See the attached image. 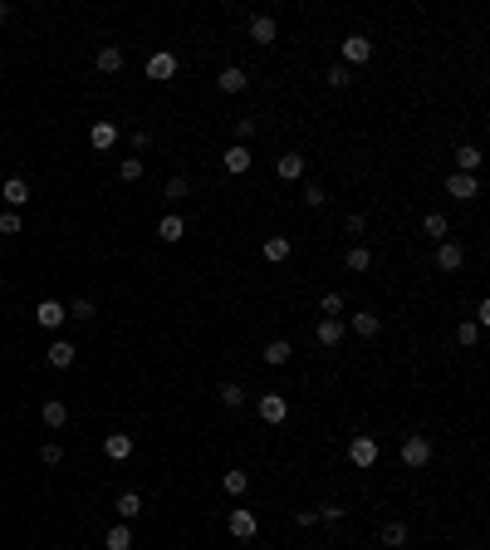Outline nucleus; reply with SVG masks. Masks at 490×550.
<instances>
[{"label":"nucleus","instance_id":"1","mask_svg":"<svg viewBox=\"0 0 490 550\" xmlns=\"http://www.w3.org/2000/svg\"><path fill=\"white\" fill-rule=\"evenodd\" d=\"M402 462L417 472V467H427L431 462V442L422 438V433H407V442H402Z\"/></svg>","mask_w":490,"mask_h":550},{"label":"nucleus","instance_id":"2","mask_svg":"<svg viewBox=\"0 0 490 550\" xmlns=\"http://www.w3.org/2000/svg\"><path fill=\"white\" fill-rule=\"evenodd\" d=\"M255 408H260V423H270V428H280V423L290 418V403H285L280 393H260V403H255Z\"/></svg>","mask_w":490,"mask_h":550},{"label":"nucleus","instance_id":"3","mask_svg":"<svg viewBox=\"0 0 490 550\" xmlns=\"http://www.w3.org/2000/svg\"><path fill=\"white\" fill-rule=\"evenodd\" d=\"M368 59H373V40L368 35H348L343 40V69L348 64H368Z\"/></svg>","mask_w":490,"mask_h":550},{"label":"nucleus","instance_id":"4","mask_svg":"<svg viewBox=\"0 0 490 550\" xmlns=\"http://www.w3.org/2000/svg\"><path fill=\"white\" fill-rule=\"evenodd\" d=\"M226 531H231L235 541H250V536L260 531V521H255V511H231V516H226Z\"/></svg>","mask_w":490,"mask_h":550},{"label":"nucleus","instance_id":"5","mask_svg":"<svg viewBox=\"0 0 490 550\" xmlns=\"http://www.w3.org/2000/svg\"><path fill=\"white\" fill-rule=\"evenodd\" d=\"M476 192H481V187H476V177H471V172H451V177H446V197H456V202H471Z\"/></svg>","mask_w":490,"mask_h":550},{"label":"nucleus","instance_id":"6","mask_svg":"<svg viewBox=\"0 0 490 550\" xmlns=\"http://www.w3.org/2000/svg\"><path fill=\"white\" fill-rule=\"evenodd\" d=\"M348 462H353V467H373V462H378V442L373 438H353L348 442Z\"/></svg>","mask_w":490,"mask_h":550},{"label":"nucleus","instance_id":"7","mask_svg":"<svg viewBox=\"0 0 490 550\" xmlns=\"http://www.w3.org/2000/svg\"><path fill=\"white\" fill-rule=\"evenodd\" d=\"M89 143H94L98 153H108V148L118 143V123H113V118H98L94 128H89Z\"/></svg>","mask_w":490,"mask_h":550},{"label":"nucleus","instance_id":"8","mask_svg":"<svg viewBox=\"0 0 490 550\" xmlns=\"http://www.w3.org/2000/svg\"><path fill=\"white\" fill-rule=\"evenodd\" d=\"M0 197H5V207H10V212H20V207L30 202V182H25V177H10V182L0 187Z\"/></svg>","mask_w":490,"mask_h":550},{"label":"nucleus","instance_id":"9","mask_svg":"<svg viewBox=\"0 0 490 550\" xmlns=\"http://www.w3.org/2000/svg\"><path fill=\"white\" fill-rule=\"evenodd\" d=\"M35 320H39L44 330H59V325L69 320V310H64L59 300H39V310H35Z\"/></svg>","mask_w":490,"mask_h":550},{"label":"nucleus","instance_id":"10","mask_svg":"<svg viewBox=\"0 0 490 550\" xmlns=\"http://www.w3.org/2000/svg\"><path fill=\"white\" fill-rule=\"evenodd\" d=\"M103 452H108V462H128V457H133V438H128V433H108V438H103Z\"/></svg>","mask_w":490,"mask_h":550},{"label":"nucleus","instance_id":"11","mask_svg":"<svg viewBox=\"0 0 490 550\" xmlns=\"http://www.w3.org/2000/svg\"><path fill=\"white\" fill-rule=\"evenodd\" d=\"M461 261H466V251H461L456 241H441V246H436V270H461Z\"/></svg>","mask_w":490,"mask_h":550},{"label":"nucleus","instance_id":"12","mask_svg":"<svg viewBox=\"0 0 490 550\" xmlns=\"http://www.w3.org/2000/svg\"><path fill=\"white\" fill-rule=\"evenodd\" d=\"M44 359H49V369H69V364H74V359H79V349H74V344H69V339H54V344H49V354H44Z\"/></svg>","mask_w":490,"mask_h":550},{"label":"nucleus","instance_id":"13","mask_svg":"<svg viewBox=\"0 0 490 550\" xmlns=\"http://www.w3.org/2000/svg\"><path fill=\"white\" fill-rule=\"evenodd\" d=\"M275 35H280V30H275L270 15H250V40H255V44H275Z\"/></svg>","mask_w":490,"mask_h":550},{"label":"nucleus","instance_id":"14","mask_svg":"<svg viewBox=\"0 0 490 550\" xmlns=\"http://www.w3.org/2000/svg\"><path fill=\"white\" fill-rule=\"evenodd\" d=\"M172 74H177V54H167V49H162V54H152V59H147V79H172Z\"/></svg>","mask_w":490,"mask_h":550},{"label":"nucleus","instance_id":"15","mask_svg":"<svg viewBox=\"0 0 490 550\" xmlns=\"http://www.w3.org/2000/svg\"><path fill=\"white\" fill-rule=\"evenodd\" d=\"M275 172H280L285 182H299V177H304V157H299V153H280V162H275Z\"/></svg>","mask_w":490,"mask_h":550},{"label":"nucleus","instance_id":"16","mask_svg":"<svg viewBox=\"0 0 490 550\" xmlns=\"http://www.w3.org/2000/svg\"><path fill=\"white\" fill-rule=\"evenodd\" d=\"M216 84H221V94H240V89H245V84H250V79H245V69H235V64H226V69H221V79H216Z\"/></svg>","mask_w":490,"mask_h":550},{"label":"nucleus","instance_id":"17","mask_svg":"<svg viewBox=\"0 0 490 550\" xmlns=\"http://www.w3.org/2000/svg\"><path fill=\"white\" fill-rule=\"evenodd\" d=\"M226 172H250V148H245V143H231V148H226Z\"/></svg>","mask_w":490,"mask_h":550},{"label":"nucleus","instance_id":"18","mask_svg":"<svg viewBox=\"0 0 490 550\" xmlns=\"http://www.w3.org/2000/svg\"><path fill=\"white\" fill-rule=\"evenodd\" d=\"M314 339H319L324 349H333V344L343 339V320H319V330H314Z\"/></svg>","mask_w":490,"mask_h":550},{"label":"nucleus","instance_id":"19","mask_svg":"<svg viewBox=\"0 0 490 550\" xmlns=\"http://www.w3.org/2000/svg\"><path fill=\"white\" fill-rule=\"evenodd\" d=\"M476 167H481V148L461 143V148H456V172H471V177H476Z\"/></svg>","mask_w":490,"mask_h":550},{"label":"nucleus","instance_id":"20","mask_svg":"<svg viewBox=\"0 0 490 550\" xmlns=\"http://www.w3.org/2000/svg\"><path fill=\"white\" fill-rule=\"evenodd\" d=\"M265 261H270V265H285V261H290V241H285V236H265Z\"/></svg>","mask_w":490,"mask_h":550},{"label":"nucleus","instance_id":"21","mask_svg":"<svg viewBox=\"0 0 490 550\" xmlns=\"http://www.w3.org/2000/svg\"><path fill=\"white\" fill-rule=\"evenodd\" d=\"M39 418H44V428H64V423H69V408H64L59 398H49V403L39 408Z\"/></svg>","mask_w":490,"mask_h":550},{"label":"nucleus","instance_id":"22","mask_svg":"<svg viewBox=\"0 0 490 550\" xmlns=\"http://www.w3.org/2000/svg\"><path fill=\"white\" fill-rule=\"evenodd\" d=\"M290 339H270V344H265V364H270V369H280V364H290Z\"/></svg>","mask_w":490,"mask_h":550},{"label":"nucleus","instance_id":"23","mask_svg":"<svg viewBox=\"0 0 490 550\" xmlns=\"http://www.w3.org/2000/svg\"><path fill=\"white\" fill-rule=\"evenodd\" d=\"M157 236L172 246V241H182V236H187V221H182V217H162V221H157Z\"/></svg>","mask_w":490,"mask_h":550},{"label":"nucleus","instance_id":"24","mask_svg":"<svg viewBox=\"0 0 490 550\" xmlns=\"http://www.w3.org/2000/svg\"><path fill=\"white\" fill-rule=\"evenodd\" d=\"M118 69H123V49H118V44L98 49V74H118Z\"/></svg>","mask_w":490,"mask_h":550},{"label":"nucleus","instance_id":"25","mask_svg":"<svg viewBox=\"0 0 490 550\" xmlns=\"http://www.w3.org/2000/svg\"><path fill=\"white\" fill-rule=\"evenodd\" d=\"M353 330L363 334V339H373V334L383 330V320H378V315H373V310H358V315H353Z\"/></svg>","mask_w":490,"mask_h":550},{"label":"nucleus","instance_id":"26","mask_svg":"<svg viewBox=\"0 0 490 550\" xmlns=\"http://www.w3.org/2000/svg\"><path fill=\"white\" fill-rule=\"evenodd\" d=\"M118 516H123V521L142 516V496H137V491H123V496H118Z\"/></svg>","mask_w":490,"mask_h":550},{"label":"nucleus","instance_id":"27","mask_svg":"<svg viewBox=\"0 0 490 550\" xmlns=\"http://www.w3.org/2000/svg\"><path fill=\"white\" fill-rule=\"evenodd\" d=\"M422 231H427L431 241H446V217H441V212H427V217H422Z\"/></svg>","mask_w":490,"mask_h":550},{"label":"nucleus","instance_id":"28","mask_svg":"<svg viewBox=\"0 0 490 550\" xmlns=\"http://www.w3.org/2000/svg\"><path fill=\"white\" fill-rule=\"evenodd\" d=\"M103 541H108V550H128V546H133V531H128V526H108V536H103Z\"/></svg>","mask_w":490,"mask_h":550},{"label":"nucleus","instance_id":"29","mask_svg":"<svg viewBox=\"0 0 490 550\" xmlns=\"http://www.w3.org/2000/svg\"><path fill=\"white\" fill-rule=\"evenodd\" d=\"M402 541H407V526H402V521H388V526H383V546H402Z\"/></svg>","mask_w":490,"mask_h":550},{"label":"nucleus","instance_id":"30","mask_svg":"<svg viewBox=\"0 0 490 550\" xmlns=\"http://www.w3.org/2000/svg\"><path fill=\"white\" fill-rule=\"evenodd\" d=\"M118 177H123V182H137V177H142V157H123V162H118Z\"/></svg>","mask_w":490,"mask_h":550},{"label":"nucleus","instance_id":"31","mask_svg":"<svg viewBox=\"0 0 490 550\" xmlns=\"http://www.w3.org/2000/svg\"><path fill=\"white\" fill-rule=\"evenodd\" d=\"M343 265H348V270H368V265H373V256H368L363 246H353V251L343 256Z\"/></svg>","mask_w":490,"mask_h":550},{"label":"nucleus","instance_id":"32","mask_svg":"<svg viewBox=\"0 0 490 550\" xmlns=\"http://www.w3.org/2000/svg\"><path fill=\"white\" fill-rule=\"evenodd\" d=\"M221 403H226V408H240V403H245V388H240V383H221Z\"/></svg>","mask_w":490,"mask_h":550},{"label":"nucleus","instance_id":"33","mask_svg":"<svg viewBox=\"0 0 490 550\" xmlns=\"http://www.w3.org/2000/svg\"><path fill=\"white\" fill-rule=\"evenodd\" d=\"M245 486H250L245 472H226V496H245Z\"/></svg>","mask_w":490,"mask_h":550},{"label":"nucleus","instance_id":"34","mask_svg":"<svg viewBox=\"0 0 490 550\" xmlns=\"http://www.w3.org/2000/svg\"><path fill=\"white\" fill-rule=\"evenodd\" d=\"M338 315H343V295L329 290V295H324V320H338Z\"/></svg>","mask_w":490,"mask_h":550},{"label":"nucleus","instance_id":"35","mask_svg":"<svg viewBox=\"0 0 490 550\" xmlns=\"http://www.w3.org/2000/svg\"><path fill=\"white\" fill-rule=\"evenodd\" d=\"M39 462H44V467H59V462H64L59 442H44V447H39Z\"/></svg>","mask_w":490,"mask_h":550},{"label":"nucleus","instance_id":"36","mask_svg":"<svg viewBox=\"0 0 490 550\" xmlns=\"http://www.w3.org/2000/svg\"><path fill=\"white\" fill-rule=\"evenodd\" d=\"M304 202H309V207H324V202H329V192H324L319 182H309V187H304Z\"/></svg>","mask_w":490,"mask_h":550},{"label":"nucleus","instance_id":"37","mask_svg":"<svg viewBox=\"0 0 490 550\" xmlns=\"http://www.w3.org/2000/svg\"><path fill=\"white\" fill-rule=\"evenodd\" d=\"M69 320H94V300H74V305H69Z\"/></svg>","mask_w":490,"mask_h":550},{"label":"nucleus","instance_id":"38","mask_svg":"<svg viewBox=\"0 0 490 550\" xmlns=\"http://www.w3.org/2000/svg\"><path fill=\"white\" fill-rule=\"evenodd\" d=\"M0 236H20V212H5V217H0Z\"/></svg>","mask_w":490,"mask_h":550},{"label":"nucleus","instance_id":"39","mask_svg":"<svg viewBox=\"0 0 490 550\" xmlns=\"http://www.w3.org/2000/svg\"><path fill=\"white\" fill-rule=\"evenodd\" d=\"M182 197H187V177H172L167 182V202H182Z\"/></svg>","mask_w":490,"mask_h":550},{"label":"nucleus","instance_id":"40","mask_svg":"<svg viewBox=\"0 0 490 550\" xmlns=\"http://www.w3.org/2000/svg\"><path fill=\"white\" fill-rule=\"evenodd\" d=\"M329 84H333V89H348V69L333 64V69H329Z\"/></svg>","mask_w":490,"mask_h":550},{"label":"nucleus","instance_id":"41","mask_svg":"<svg viewBox=\"0 0 490 550\" xmlns=\"http://www.w3.org/2000/svg\"><path fill=\"white\" fill-rule=\"evenodd\" d=\"M319 521H329V526H333V521H343V506H333V501H329V506H319Z\"/></svg>","mask_w":490,"mask_h":550},{"label":"nucleus","instance_id":"42","mask_svg":"<svg viewBox=\"0 0 490 550\" xmlns=\"http://www.w3.org/2000/svg\"><path fill=\"white\" fill-rule=\"evenodd\" d=\"M235 138H240V143L255 138V123H250V118H235Z\"/></svg>","mask_w":490,"mask_h":550},{"label":"nucleus","instance_id":"43","mask_svg":"<svg viewBox=\"0 0 490 550\" xmlns=\"http://www.w3.org/2000/svg\"><path fill=\"white\" fill-rule=\"evenodd\" d=\"M294 526L304 531V526H319V511H294Z\"/></svg>","mask_w":490,"mask_h":550},{"label":"nucleus","instance_id":"44","mask_svg":"<svg viewBox=\"0 0 490 550\" xmlns=\"http://www.w3.org/2000/svg\"><path fill=\"white\" fill-rule=\"evenodd\" d=\"M476 334H481L476 325H461V330H456V344H476Z\"/></svg>","mask_w":490,"mask_h":550},{"label":"nucleus","instance_id":"45","mask_svg":"<svg viewBox=\"0 0 490 550\" xmlns=\"http://www.w3.org/2000/svg\"><path fill=\"white\" fill-rule=\"evenodd\" d=\"M147 143H152V133H147V128H133V148H137V153H142V148H147Z\"/></svg>","mask_w":490,"mask_h":550},{"label":"nucleus","instance_id":"46","mask_svg":"<svg viewBox=\"0 0 490 550\" xmlns=\"http://www.w3.org/2000/svg\"><path fill=\"white\" fill-rule=\"evenodd\" d=\"M481 325H490V300H481V305H476V330H481Z\"/></svg>","mask_w":490,"mask_h":550},{"label":"nucleus","instance_id":"47","mask_svg":"<svg viewBox=\"0 0 490 550\" xmlns=\"http://www.w3.org/2000/svg\"><path fill=\"white\" fill-rule=\"evenodd\" d=\"M5 15H10V5H0V20H5Z\"/></svg>","mask_w":490,"mask_h":550},{"label":"nucleus","instance_id":"48","mask_svg":"<svg viewBox=\"0 0 490 550\" xmlns=\"http://www.w3.org/2000/svg\"><path fill=\"white\" fill-rule=\"evenodd\" d=\"M0 290H5V275H0Z\"/></svg>","mask_w":490,"mask_h":550}]
</instances>
